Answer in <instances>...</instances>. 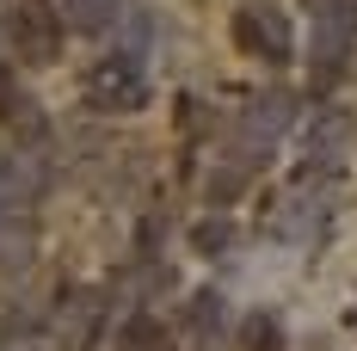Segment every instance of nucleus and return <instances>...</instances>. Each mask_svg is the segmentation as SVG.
Segmentation results:
<instances>
[{"instance_id":"obj_3","label":"nucleus","mask_w":357,"mask_h":351,"mask_svg":"<svg viewBox=\"0 0 357 351\" xmlns=\"http://www.w3.org/2000/svg\"><path fill=\"white\" fill-rule=\"evenodd\" d=\"M234 43L247 50L252 62H265V68H284L289 56H296V31H289V19L271 0H247L234 13Z\"/></svg>"},{"instance_id":"obj_9","label":"nucleus","mask_w":357,"mask_h":351,"mask_svg":"<svg viewBox=\"0 0 357 351\" xmlns=\"http://www.w3.org/2000/svg\"><path fill=\"white\" fill-rule=\"evenodd\" d=\"M185 327H191L204 345H222V339H228V315H222V296H215V290H197V296H191V315H185Z\"/></svg>"},{"instance_id":"obj_15","label":"nucleus","mask_w":357,"mask_h":351,"mask_svg":"<svg viewBox=\"0 0 357 351\" xmlns=\"http://www.w3.org/2000/svg\"><path fill=\"white\" fill-rule=\"evenodd\" d=\"M302 6H314V13H321V6H326V0H302Z\"/></svg>"},{"instance_id":"obj_13","label":"nucleus","mask_w":357,"mask_h":351,"mask_svg":"<svg viewBox=\"0 0 357 351\" xmlns=\"http://www.w3.org/2000/svg\"><path fill=\"white\" fill-rule=\"evenodd\" d=\"M123 351H160V327L148 315H136L130 327H123Z\"/></svg>"},{"instance_id":"obj_8","label":"nucleus","mask_w":357,"mask_h":351,"mask_svg":"<svg viewBox=\"0 0 357 351\" xmlns=\"http://www.w3.org/2000/svg\"><path fill=\"white\" fill-rule=\"evenodd\" d=\"M99 327H105V296H99V290H80V296L62 302V339H68V345H93Z\"/></svg>"},{"instance_id":"obj_5","label":"nucleus","mask_w":357,"mask_h":351,"mask_svg":"<svg viewBox=\"0 0 357 351\" xmlns=\"http://www.w3.org/2000/svg\"><path fill=\"white\" fill-rule=\"evenodd\" d=\"M289 124H296V93H284V87L259 93V99L241 111V142H247V160H259L271 142H284Z\"/></svg>"},{"instance_id":"obj_2","label":"nucleus","mask_w":357,"mask_h":351,"mask_svg":"<svg viewBox=\"0 0 357 351\" xmlns=\"http://www.w3.org/2000/svg\"><path fill=\"white\" fill-rule=\"evenodd\" d=\"M351 50H357V0H326L314 19V50H308L314 87H333V74L351 62Z\"/></svg>"},{"instance_id":"obj_16","label":"nucleus","mask_w":357,"mask_h":351,"mask_svg":"<svg viewBox=\"0 0 357 351\" xmlns=\"http://www.w3.org/2000/svg\"><path fill=\"white\" fill-rule=\"evenodd\" d=\"M0 167H6V154H0Z\"/></svg>"},{"instance_id":"obj_1","label":"nucleus","mask_w":357,"mask_h":351,"mask_svg":"<svg viewBox=\"0 0 357 351\" xmlns=\"http://www.w3.org/2000/svg\"><path fill=\"white\" fill-rule=\"evenodd\" d=\"M80 93H86V105H99V111H142L148 105V74L130 50H117V56L86 68Z\"/></svg>"},{"instance_id":"obj_4","label":"nucleus","mask_w":357,"mask_h":351,"mask_svg":"<svg viewBox=\"0 0 357 351\" xmlns=\"http://www.w3.org/2000/svg\"><path fill=\"white\" fill-rule=\"evenodd\" d=\"M326 222H333V191H321L314 173L302 179V185H289L284 197H278V210H271V228L289 246H314L326 234Z\"/></svg>"},{"instance_id":"obj_14","label":"nucleus","mask_w":357,"mask_h":351,"mask_svg":"<svg viewBox=\"0 0 357 351\" xmlns=\"http://www.w3.org/2000/svg\"><path fill=\"white\" fill-rule=\"evenodd\" d=\"M0 351H50V345H43V339H6Z\"/></svg>"},{"instance_id":"obj_11","label":"nucleus","mask_w":357,"mask_h":351,"mask_svg":"<svg viewBox=\"0 0 357 351\" xmlns=\"http://www.w3.org/2000/svg\"><path fill=\"white\" fill-rule=\"evenodd\" d=\"M117 6L123 0H62V19H68L74 31H105L111 19H117Z\"/></svg>"},{"instance_id":"obj_6","label":"nucleus","mask_w":357,"mask_h":351,"mask_svg":"<svg viewBox=\"0 0 357 351\" xmlns=\"http://www.w3.org/2000/svg\"><path fill=\"white\" fill-rule=\"evenodd\" d=\"M345 148H351V117H345V111H321V117L308 124V136H302V173L339 179Z\"/></svg>"},{"instance_id":"obj_7","label":"nucleus","mask_w":357,"mask_h":351,"mask_svg":"<svg viewBox=\"0 0 357 351\" xmlns=\"http://www.w3.org/2000/svg\"><path fill=\"white\" fill-rule=\"evenodd\" d=\"M13 50L25 56V62H56V50H62V19L43 6V0H25L19 13H13Z\"/></svg>"},{"instance_id":"obj_12","label":"nucleus","mask_w":357,"mask_h":351,"mask_svg":"<svg viewBox=\"0 0 357 351\" xmlns=\"http://www.w3.org/2000/svg\"><path fill=\"white\" fill-rule=\"evenodd\" d=\"M228 241H234V222H228V216H204V222H197V228H191V246H197V253H228Z\"/></svg>"},{"instance_id":"obj_10","label":"nucleus","mask_w":357,"mask_h":351,"mask_svg":"<svg viewBox=\"0 0 357 351\" xmlns=\"http://www.w3.org/2000/svg\"><path fill=\"white\" fill-rule=\"evenodd\" d=\"M241 351H284V320L271 308H252L241 320Z\"/></svg>"}]
</instances>
